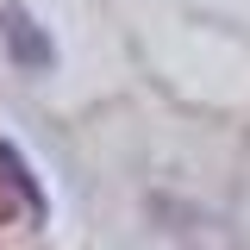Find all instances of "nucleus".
Returning <instances> with one entry per match:
<instances>
[{
  "instance_id": "obj_1",
  "label": "nucleus",
  "mask_w": 250,
  "mask_h": 250,
  "mask_svg": "<svg viewBox=\"0 0 250 250\" xmlns=\"http://www.w3.org/2000/svg\"><path fill=\"white\" fill-rule=\"evenodd\" d=\"M0 38H6V50L25 62V69H44V62H50V44H44V31L31 25L19 6H6V13H0Z\"/></svg>"
}]
</instances>
